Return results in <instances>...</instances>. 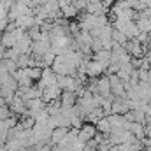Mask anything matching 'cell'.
I'll return each instance as SVG.
<instances>
[{
    "label": "cell",
    "mask_w": 151,
    "mask_h": 151,
    "mask_svg": "<svg viewBox=\"0 0 151 151\" xmlns=\"http://www.w3.org/2000/svg\"><path fill=\"white\" fill-rule=\"evenodd\" d=\"M60 95H62V90L58 88V84H53V86H47V88L42 90V100L46 104L51 102V100H58Z\"/></svg>",
    "instance_id": "6da1fadb"
},
{
    "label": "cell",
    "mask_w": 151,
    "mask_h": 151,
    "mask_svg": "<svg viewBox=\"0 0 151 151\" xmlns=\"http://www.w3.org/2000/svg\"><path fill=\"white\" fill-rule=\"evenodd\" d=\"M58 100H60V106H62V107H74V106H76V100H77V97H76L74 91L63 90Z\"/></svg>",
    "instance_id": "7a4b0ae2"
},
{
    "label": "cell",
    "mask_w": 151,
    "mask_h": 151,
    "mask_svg": "<svg viewBox=\"0 0 151 151\" xmlns=\"http://www.w3.org/2000/svg\"><path fill=\"white\" fill-rule=\"evenodd\" d=\"M67 132H69L67 127H56V128H53L51 137H49V144H58V142L67 135Z\"/></svg>",
    "instance_id": "3957f363"
},
{
    "label": "cell",
    "mask_w": 151,
    "mask_h": 151,
    "mask_svg": "<svg viewBox=\"0 0 151 151\" xmlns=\"http://www.w3.org/2000/svg\"><path fill=\"white\" fill-rule=\"evenodd\" d=\"M95 128H97V132H102L104 135H109V132H111V123H109L107 116L100 118V119L95 123Z\"/></svg>",
    "instance_id": "277c9868"
},
{
    "label": "cell",
    "mask_w": 151,
    "mask_h": 151,
    "mask_svg": "<svg viewBox=\"0 0 151 151\" xmlns=\"http://www.w3.org/2000/svg\"><path fill=\"white\" fill-rule=\"evenodd\" d=\"M25 70V74L28 76L32 81H39V77H40V74H42V69L40 67H27V69H23Z\"/></svg>",
    "instance_id": "5b68a950"
},
{
    "label": "cell",
    "mask_w": 151,
    "mask_h": 151,
    "mask_svg": "<svg viewBox=\"0 0 151 151\" xmlns=\"http://www.w3.org/2000/svg\"><path fill=\"white\" fill-rule=\"evenodd\" d=\"M11 109H9V106L7 104H4V106H0V119H5V118H9L11 116Z\"/></svg>",
    "instance_id": "8992f818"
},
{
    "label": "cell",
    "mask_w": 151,
    "mask_h": 151,
    "mask_svg": "<svg viewBox=\"0 0 151 151\" xmlns=\"http://www.w3.org/2000/svg\"><path fill=\"white\" fill-rule=\"evenodd\" d=\"M7 76H9V72L5 70V67H4V63H2V60H0V81H4Z\"/></svg>",
    "instance_id": "52a82bcc"
},
{
    "label": "cell",
    "mask_w": 151,
    "mask_h": 151,
    "mask_svg": "<svg viewBox=\"0 0 151 151\" xmlns=\"http://www.w3.org/2000/svg\"><path fill=\"white\" fill-rule=\"evenodd\" d=\"M5 49H7V47H5L4 44H0V60H2L4 56H5Z\"/></svg>",
    "instance_id": "ba28073f"
},
{
    "label": "cell",
    "mask_w": 151,
    "mask_h": 151,
    "mask_svg": "<svg viewBox=\"0 0 151 151\" xmlns=\"http://www.w3.org/2000/svg\"><path fill=\"white\" fill-rule=\"evenodd\" d=\"M4 104H5V100H4V97L0 95V106H4Z\"/></svg>",
    "instance_id": "9c48e42d"
}]
</instances>
